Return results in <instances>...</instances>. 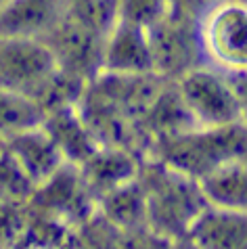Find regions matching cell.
I'll return each instance as SVG.
<instances>
[{
    "instance_id": "cell-1",
    "label": "cell",
    "mask_w": 247,
    "mask_h": 249,
    "mask_svg": "<svg viewBox=\"0 0 247 249\" xmlns=\"http://www.w3.org/2000/svg\"><path fill=\"white\" fill-rule=\"evenodd\" d=\"M136 178L145 193L149 231L163 241H184L187 228L208 203L199 182L155 159H145Z\"/></svg>"
},
{
    "instance_id": "cell-2",
    "label": "cell",
    "mask_w": 247,
    "mask_h": 249,
    "mask_svg": "<svg viewBox=\"0 0 247 249\" xmlns=\"http://www.w3.org/2000/svg\"><path fill=\"white\" fill-rule=\"evenodd\" d=\"M147 159H155L180 174L203 180L232 159L247 155V128L243 124L220 128H191L157 138L147 147Z\"/></svg>"
},
{
    "instance_id": "cell-3",
    "label": "cell",
    "mask_w": 247,
    "mask_h": 249,
    "mask_svg": "<svg viewBox=\"0 0 247 249\" xmlns=\"http://www.w3.org/2000/svg\"><path fill=\"white\" fill-rule=\"evenodd\" d=\"M180 101L197 128H220L241 124V107L230 75L201 63L174 82Z\"/></svg>"
},
{
    "instance_id": "cell-4",
    "label": "cell",
    "mask_w": 247,
    "mask_h": 249,
    "mask_svg": "<svg viewBox=\"0 0 247 249\" xmlns=\"http://www.w3.org/2000/svg\"><path fill=\"white\" fill-rule=\"evenodd\" d=\"M205 63L226 73L247 71V2L220 0L197 23Z\"/></svg>"
},
{
    "instance_id": "cell-5",
    "label": "cell",
    "mask_w": 247,
    "mask_h": 249,
    "mask_svg": "<svg viewBox=\"0 0 247 249\" xmlns=\"http://www.w3.org/2000/svg\"><path fill=\"white\" fill-rule=\"evenodd\" d=\"M57 73L59 65L44 40L0 36V90L40 101Z\"/></svg>"
},
{
    "instance_id": "cell-6",
    "label": "cell",
    "mask_w": 247,
    "mask_h": 249,
    "mask_svg": "<svg viewBox=\"0 0 247 249\" xmlns=\"http://www.w3.org/2000/svg\"><path fill=\"white\" fill-rule=\"evenodd\" d=\"M149 48L153 75L163 82H176L189 69L205 63L197 23L172 11L149 30Z\"/></svg>"
},
{
    "instance_id": "cell-7",
    "label": "cell",
    "mask_w": 247,
    "mask_h": 249,
    "mask_svg": "<svg viewBox=\"0 0 247 249\" xmlns=\"http://www.w3.org/2000/svg\"><path fill=\"white\" fill-rule=\"evenodd\" d=\"M42 40L51 48L59 69L67 75L90 84L101 73L107 36L82 23L78 17L71 15L70 9Z\"/></svg>"
},
{
    "instance_id": "cell-8",
    "label": "cell",
    "mask_w": 247,
    "mask_h": 249,
    "mask_svg": "<svg viewBox=\"0 0 247 249\" xmlns=\"http://www.w3.org/2000/svg\"><path fill=\"white\" fill-rule=\"evenodd\" d=\"M199 249H247V212L205 203L184 234Z\"/></svg>"
},
{
    "instance_id": "cell-9",
    "label": "cell",
    "mask_w": 247,
    "mask_h": 249,
    "mask_svg": "<svg viewBox=\"0 0 247 249\" xmlns=\"http://www.w3.org/2000/svg\"><path fill=\"white\" fill-rule=\"evenodd\" d=\"M4 151L36 189L65 165L63 155L44 126L11 136L4 141Z\"/></svg>"
},
{
    "instance_id": "cell-10",
    "label": "cell",
    "mask_w": 247,
    "mask_h": 249,
    "mask_svg": "<svg viewBox=\"0 0 247 249\" xmlns=\"http://www.w3.org/2000/svg\"><path fill=\"white\" fill-rule=\"evenodd\" d=\"M101 71L124 73V75L153 73L149 32L139 25H132L118 19L113 30L107 36Z\"/></svg>"
},
{
    "instance_id": "cell-11",
    "label": "cell",
    "mask_w": 247,
    "mask_h": 249,
    "mask_svg": "<svg viewBox=\"0 0 247 249\" xmlns=\"http://www.w3.org/2000/svg\"><path fill=\"white\" fill-rule=\"evenodd\" d=\"M44 130L57 144L65 163L70 165H82L101 147L99 138L94 136L82 115L78 103L61 105L46 113Z\"/></svg>"
},
{
    "instance_id": "cell-12",
    "label": "cell",
    "mask_w": 247,
    "mask_h": 249,
    "mask_svg": "<svg viewBox=\"0 0 247 249\" xmlns=\"http://www.w3.org/2000/svg\"><path fill=\"white\" fill-rule=\"evenodd\" d=\"M141 163L132 149L101 144L84 163L78 165V170L86 189L94 199H99L105 193L134 180L141 172Z\"/></svg>"
},
{
    "instance_id": "cell-13",
    "label": "cell",
    "mask_w": 247,
    "mask_h": 249,
    "mask_svg": "<svg viewBox=\"0 0 247 249\" xmlns=\"http://www.w3.org/2000/svg\"><path fill=\"white\" fill-rule=\"evenodd\" d=\"M70 9V0H9L0 9V36L42 40Z\"/></svg>"
},
{
    "instance_id": "cell-14",
    "label": "cell",
    "mask_w": 247,
    "mask_h": 249,
    "mask_svg": "<svg viewBox=\"0 0 247 249\" xmlns=\"http://www.w3.org/2000/svg\"><path fill=\"white\" fill-rule=\"evenodd\" d=\"M97 203L105 222L111 228H115V231L134 232V231H141V228L149 231L145 193H142L139 178L101 195L97 199Z\"/></svg>"
},
{
    "instance_id": "cell-15",
    "label": "cell",
    "mask_w": 247,
    "mask_h": 249,
    "mask_svg": "<svg viewBox=\"0 0 247 249\" xmlns=\"http://www.w3.org/2000/svg\"><path fill=\"white\" fill-rule=\"evenodd\" d=\"M208 203L247 212V155L232 159L199 180Z\"/></svg>"
},
{
    "instance_id": "cell-16",
    "label": "cell",
    "mask_w": 247,
    "mask_h": 249,
    "mask_svg": "<svg viewBox=\"0 0 247 249\" xmlns=\"http://www.w3.org/2000/svg\"><path fill=\"white\" fill-rule=\"evenodd\" d=\"M44 107L32 96L13 90H0V141L2 142L15 134L44 126Z\"/></svg>"
},
{
    "instance_id": "cell-17",
    "label": "cell",
    "mask_w": 247,
    "mask_h": 249,
    "mask_svg": "<svg viewBox=\"0 0 247 249\" xmlns=\"http://www.w3.org/2000/svg\"><path fill=\"white\" fill-rule=\"evenodd\" d=\"M27 224H30V203L0 197V247H11L23 241Z\"/></svg>"
},
{
    "instance_id": "cell-18",
    "label": "cell",
    "mask_w": 247,
    "mask_h": 249,
    "mask_svg": "<svg viewBox=\"0 0 247 249\" xmlns=\"http://www.w3.org/2000/svg\"><path fill=\"white\" fill-rule=\"evenodd\" d=\"M170 15V0H118V19L151 30Z\"/></svg>"
},
{
    "instance_id": "cell-19",
    "label": "cell",
    "mask_w": 247,
    "mask_h": 249,
    "mask_svg": "<svg viewBox=\"0 0 247 249\" xmlns=\"http://www.w3.org/2000/svg\"><path fill=\"white\" fill-rule=\"evenodd\" d=\"M216 2H220V0H170V11L199 23V19H201Z\"/></svg>"
},
{
    "instance_id": "cell-20",
    "label": "cell",
    "mask_w": 247,
    "mask_h": 249,
    "mask_svg": "<svg viewBox=\"0 0 247 249\" xmlns=\"http://www.w3.org/2000/svg\"><path fill=\"white\" fill-rule=\"evenodd\" d=\"M230 82L235 86L239 107H241V124L247 128V71L245 73H229Z\"/></svg>"
},
{
    "instance_id": "cell-21",
    "label": "cell",
    "mask_w": 247,
    "mask_h": 249,
    "mask_svg": "<svg viewBox=\"0 0 247 249\" xmlns=\"http://www.w3.org/2000/svg\"><path fill=\"white\" fill-rule=\"evenodd\" d=\"M6 2H9V0H0V9H2V6H4Z\"/></svg>"
},
{
    "instance_id": "cell-22",
    "label": "cell",
    "mask_w": 247,
    "mask_h": 249,
    "mask_svg": "<svg viewBox=\"0 0 247 249\" xmlns=\"http://www.w3.org/2000/svg\"><path fill=\"white\" fill-rule=\"evenodd\" d=\"M2 151H4V142L0 141V153H2Z\"/></svg>"
},
{
    "instance_id": "cell-23",
    "label": "cell",
    "mask_w": 247,
    "mask_h": 249,
    "mask_svg": "<svg viewBox=\"0 0 247 249\" xmlns=\"http://www.w3.org/2000/svg\"><path fill=\"white\" fill-rule=\"evenodd\" d=\"M241 2H247V0H241Z\"/></svg>"
}]
</instances>
